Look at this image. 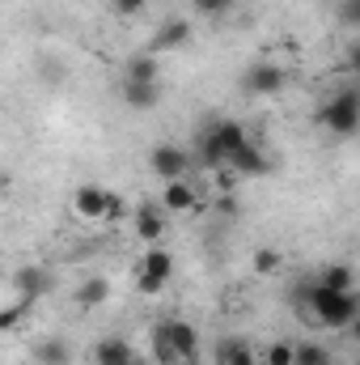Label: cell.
Wrapping results in <instances>:
<instances>
[{
	"label": "cell",
	"mask_w": 360,
	"mask_h": 365,
	"mask_svg": "<svg viewBox=\"0 0 360 365\" xmlns=\"http://www.w3.org/2000/svg\"><path fill=\"white\" fill-rule=\"evenodd\" d=\"M288 86V73L280 68V64H250L246 68V77H242V90L246 93H255V98H271V93H280Z\"/></svg>",
	"instance_id": "cell-6"
},
{
	"label": "cell",
	"mask_w": 360,
	"mask_h": 365,
	"mask_svg": "<svg viewBox=\"0 0 360 365\" xmlns=\"http://www.w3.org/2000/svg\"><path fill=\"white\" fill-rule=\"evenodd\" d=\"M106 297H110V280H106V276H90V280L77 284V306H81V310H97Z\"/></svg>",
	"instance_id": "cell-17"
},
{
	"label": "cell",
	"mask_w": 360,
	"mask_h": 365,
	"mask_svg": "<svg viewBox=\"0 0 360 365\" xmlns=\"http://www.w3.org/2000/svg\"><path fill=\"white\" fill-rule=\"evenodd\" d=\"M0 191H4V175H0Z\"/></svg>",
	"instance_id": "cell-30"
},
{
	"label": "cell",
	"mask_w": 360,
	"mask_h": 365,
	"mask_svg": "<svg viewBox=\"0 0 360 365\" xmlns=\"http://www.w3.org/2000/svg\"><path fill=\"white\" fill-rule=\"evenodd\" d=\"M153 357L162 365H179V357H174V349L166 344V331H162V327H153Z\"/></svg>",
	"instance_id": "cell-24"
},
{
	"label": "cell",
	"mask_w": 360,
	"mask_h": 365,
	"mask_svg": "<svg viewBox=\"0 0 360 365\" xmlns=\"http://www.w3.org/2000/svg\"><path fill=\"white\" fill-rule=\"evenodd\" d=\"M123 81H162V64H157V56H132L127 60V68H123Z\"/></svg>",
	"instance_id": "cell-19"
},
{
	"label": "cell",
	"mask_w": 360,
	"mask_h": 365,
	"mask_svg": "<svg viewBox=\"0 0 360 365\" xmlns=\"http://www.w3.org/2000/svg\"><path fill=\"white\" fill-rule=\"evenodd\" d=\"M106 187L102 182H81L77 191H73V212L77 217H85V221H102L106 217Z\"/></svg>",
	"instance_id": "cell-11"
},
{
	"label": "cell",
	"mask_w": 360,
	"mask_h": 365,
	"mask_svg": "<svg viewBox=\"0 0 360 365\" xmlns=\"http://www.w3.org/2000/svg\"><path fill=\"white\" fill-rule=\"evenodd\" d=\"M292 365H331V353L318 340H301V344H292Z\"/></svg>",
	"instance_id": "cell-21"
},
{
	"label": "cell",
	"mask_w": 360,
	"mask_h": 365,
	"mask_svg": "<svg viewBox=\"0 0 360 365\" xmlns=\"http://www.w3.org/2000/svg\"><path fill=\"white\" fill-rule=\"evenodd\" d=\"M191 21L186 17H170V21H162L157 26V34L149 38V56H162V51H179V47H186L191 43Z\"/></svg>",
	"instance_id": "cell-9"
},
{
	"label": "cell",
	"mask_w": 360,
	"mask_h": 365,
	"mask_svg": "<svg viewBox=\"0 0 360 365\" xmlns=\"http://www.w3.org/2000/svg\"><path fill=\"white\" fill-rule=\"evenodd\" d=\"M318 123L335 136H356L360 132V93L348 86V90L331 93L322 106H318Z\"/></svg>",
	"instance_id": "cell-3"
},
{
	"label": "cell",
	"mask_w": 360,
	"mask_h": 365,
	"mask_svg": "<svg viewBox=\"0 0 360 365\" xmlns=\"http://www.w3.org/2000/svg\"><path fill=\"white\" fill-rule=\"evenodd\" d=\"M102 221H123V200L119 195H106V217Z\"/></svg>",
	"instance_id": "cell-29"
},
{
	"label": "cell",
	"mask_w": 360,
	"mask_h": 365,
	"mask_svg": "<svg viewBox=\"0 0 360 365\" xmlns=\"http://www.w3.org/2000/svg\"><path fill=\"white\" fill-rule=\"evenodd\" d=\"M149 170H153L162 182L186 179V170H191V153H186L182 145H153V153H149Z\"/></svg>",
	"instance_id": "cell-5"
},
{
	"label": "cell",
	"mask_w": 360,
	"mask_h": 365,
	"mask_svg": "<svg viewBox=\"0 0 360 365\" xmlns=\"http://www.w3.org/2000/svg\"><path fill=\"white\" fill-rule=\"evenodd\" d=\"M216 365H259V353H255V344H250V340L229 336V340H221V344H216Z\"/></svg>",
	"instance_id": "cell-14"
},
{
	"label": "cell",
	"mask_w": 360,
	"mask_h": 365,
	"mask_svg": "<svg viewBox=\"0 0 360 365\" xmlns=\"http://www.w3.org/2000/svg\"><path fill=\"white\" fill-rule=\"evenodd\" d=\"M246 140H250V136H246V128H242L238 119H212V123L199 132V140H195V158H199V166H208V170H225L229 158H233Z\"/></svg>",
	"instance_id": "cell-2"
},
{
	"label": "cell",
	"mask_w": 360,
	"mask_h": 365,
	"mask_svg": "<svg viewBox=\"0 0 360 365\" xmlns=\"http://www.w3.org/2000/svg\"><path fill=\"white\" fill-rule=\"evenodd\" d=\"M162 331H166V344L174 349L179 365H195V357H199V331H195L186 319H170V323H162Z\"/></svg>",
	"instance_id": "cell-7"
},
{
	"label": "cell",
	"mask_w": 360,
	"mask_h": 365,
	"mask_svg": "<svg viewBox=\"0 0 360 365\" xmlns=\"http://www.w3.org/2000/svg\"><path fill=\"white\" fill-rule=\"evenodd\" d=\"M34 361L38 365H68L73 361V349L64 340H38L34 344Z\"/></svg>",
	"instance_id": "cell-20"
},
{
	"label": "cell",
	"mask_w": 360,
	"mask_h": 365,
	"mask_svg": "<svg viewBox=\"0 0 360 365\" xmlns=\"http://www.w3.org/2000/svg\"><path fill=\"white\" fill-rule=\"evenodd\" d=\"M110 9H115L119 17H140V13L149 9V0H110Z\"/></svg>",
	"instance_id": "cell-25"
},
{
	"label": "cell",
	"mask_w": 360,
	"mask_h": 365,
	"mask_svg": "<svg viewBox=\"0 0 360 365\" xmlns=\"http://www.w3.org/2000/svg\"><path fill=\"white\" fill-rule=\"evenodd\" d=\"M132 225H136V238L144 247H162V238H166V212L157 204H140L136 217H132Z\"/></svg>",
	"instance_id": "cell-10"
},
{
	"label": "cell",
	"mask_w": 360,
	"mask_h": 365,
	"mask_svg": "<svg viewBox=\"0 0 360 365\" xmlns=\"http://www.w3.org/2000/svg\"><path fill=\"white\" fill-rule=\"evenodd\" d=\"M93 365H136V353L123 336H106L93 344Z\"/></svg>",
	"instance_id": "cell-12"
},
{
	"label": "cell",
	"mask_w": 360,
	"mask_h": 365,
	"mask_svg": "<svg viewBox=\"0 0 360 365\" xmlns=\"http://www.w3.org/2000/svg\"><path fill=\"white\" fill-rule=\"evenodd\" d=\"M195 204H199V195H195V187L186 179L166 182V191H162V212H191Z\"/></svg>",
	"instance_id": "cell-15"
},
{
	"label": "cell",
	"mask_w": 360,
	"mask_h": 365,
	"mask_svg": "<svg viewBox=\"0 0 360 365\" xmlns=\"http://www.w3.org/2000/svg\"><path fill=\"white\" fill-rule=\"evenodd\" d=\"M170 276H174V255L162 251V247H149L144 259H140V272H136V289H140L144 297H157V293L170 284Z\"/></svg>",
	"instance_id": "cell-4"
},
{
	"label": "cell",
	"mask_w": 360,
	"mask_h": 365,
	"mask_svg": "<svg viewBox=\"0 0 360 365\" xmlns=\"http://www.w3.org/2000/svg\"><path fill=\"white\" fill-rule=\"evenodd\" d=\"M21 310H26V302H21V306H4V310H0V336H4V331L21 319Z\"/></svg>",
	"instance_id": "cell-27"
},
{
	"label": "cell",
	"mask_w": 360,
	"mask_h": 365,
	"mask_svg": "<svg viewBox=\"0 0 360 365\" xmlns=\"http://www.w3.org/2000/svg\"><path fill=\"white\" fill-rule=\"evenodd\" d=\"M259 357H263V365H292V344L275 340V344H268V353H259Z\"/></svg>",
	"instance_id": "cell-23"
},
{
	"label": "cell",
	"mask_w": 360,
	"mask_h": 365,
	"mask_svg": "<svg viewBox=\"0 0 360 365\" xmlns=\"http://www.w3.org/2000/svg\"><path fill=\"white\" fill-rule=\"evenodd\" d=\"M225 170H229L233 179H259V175H271V158L259 149V145H250V140H246V145L229 158V166H225Z\"/></svg>",
	"instance_id": "cell-8"
},
{
	"label": "cell",
	"mask_w": 360,
	"mask_h": 365,
	"mask_svg": "<svg viewBox=\"0 0 360 365\" xmlns=\"http://www.w3.org/2000/svg\"><path fill=\"white\" fill-rule=\"evenodd\" d=\"M123 102L132 110H153L162 102V81H123Z\"/></svg>",
	"instance_id": "cell-13"
},
{
	"label": "cell",
	"mask_w": 360,
	"mask_h": 365,
	"mask_svg": "<svg viewBox=\"0 0 360 365\" xmlns=\"http://www.w3.org/2000/svg\"><path fill=\"white\" fill-rule=\"evenodd\" d=\"M191 4H195L199 13H208V17H216V13H225V9H229L233 0H191Z\"/></svg>",
	"instance_id": "cell-26"
},
{
	"label": "cell",
	"mask_w": 360,
	"mask_h": 365,
	"mask_svg": "<svg viewBox=\"0 0 360 365\" xmlns=\"http://www.w3.org/2000/svg\"><path fill=\"white\" fill-rule=\"evenodd\" d=\"M13 284L21 289V297H38L51 284V276H47V268H38V264H26V268L13 272Z\"/></svg>",
	"instance_id": "cell-16"
},
{
	"label": "cell",
	"mask_w": 360,
	"mask_h": 365,
	"mask_svg": "<svg viewBox=\"0 0 360 365\" xmlns=\"http://www.w3.org/2000/svg\"><path fill=\"white\" fill-rule=\"evenodd\" d=\"M318 284L331 289V293H352L356 272H352V264H327V268L318 272Z\"/></svg>",
	"instance_id": "cell-18"
},
{
	"label": "cell",
	"mask_w": 360,
	"mask_h": 365,
	"mask_svg": "<svg viewBox=\"0 0 360 365\" xmlns=\"http://www.w3.org/2000/svg\"><path fill=\"white\" fill-rule=\"evenodd\" d=\"M339 17H344L348 26H356L360 21V0H344V4H339Z\"/></svg>",
	"instance_id": "cell-28"
},
{
	"label": "cell",
	"mask_w": 360,
	"mask_h": 365,
	"mask_svg": "<svg viewBox=\"0 0 360 365\" xmlns=\"http://www.w3.org/2000/svg\"><path fill=\"white\" fill-rule=\"evenodd\" d=\"M280 264H284V255H280L275 247H259V251H255V272H259V276L280 272Z\"/></svg>",
	"instance_id": "cell-22"
},
{
	"label": "cell",
	"mask_w": 360,
	"mask_h": 365,
	"mask_svg": "<svg viewBox=\"0 0 360 365\" xmlns=\"http://www.w3.org/2000/svg\"><path fill=\"white\" fill-rule=\"evenodd\" d=\"M301 297H305L309 323H318V327H327V331H344V327H352L356 314H360L356 293H331V289H322L318 280H309V284L301 289Z\"/></svg>",
	"instance_id": "cell-1"
}]
</instances>
